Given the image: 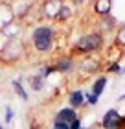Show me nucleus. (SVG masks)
Returning <instances> with one entry per match:
<instances>
[{"label":"nucleus","mask_w":125,"mask_h":129,"mask_svg":"<svg viewBox=\"0 0 125 129\" xmlns=\"http://www.w3.org/2000/svg\"><path fill=\"white\" fill-rule=\"evenodd\" d=\"M31 46L40 54H46V52H52L53 46H55V28L52 24H37L31 30Z\"/></svg>","instance_id":"obj_1"},{"label":"nucleus","mask_w":125,"mask_h":129,"mask_svg":"<svg viewBox=\"0 0 125 129\" xmlns=\"http://www.w3.org/2000/svg\"><path fill=\"white\" fill-rule=\"evenodd\" d=\"M103 43L105 39L101 31H88L75 41L72 48H74V54H94V52H99L103 48Z\"/></svg>","instance_id":"obj_2"},{"label":"nucleus","mask_w":125,"mask_h":129,"mask_svg":"<svg viewBox=\"0 0 125 129\" xmlns=\"http://www.w3.org/2000/svg\"><path fill=\"white\" fill-rule=\"evenodd\" d=\"M101 67H103V63H101V57L98 55H83L77 63V68L83 74H94L98 70H101Z\"/></svg>","instance_id":"obj_3"},{"label":"nucleus","mask_w":125,"mask_h":129,"mask_svg":"<svg viewBox=\"0 0 125 129\" xmlns=\"http://www.w3.org/2000/svg\"><path fill=\"white\" fill-rule=\"evenodd\" d=\"M63 4H64L63 0H46V2L40 4V13L48 20H57L59 13L63 9Z\"/></svg>","instance_id":"obj_4"},{"label":"nucleus","mask_w":125,"mask_h":129,"mask_svg":"<svg viewBox=\"0 0 125 129\" xmlns=\"http://www.w3.org/2000/svg\"><path fill=\"white\" fill-rule=\"evenodd\" d=\"M101 127L103 129H121V114L116 109H109L101 118Z\"/></svg>","instance_id":"obj_5"},{"label":"nucleus","mask_w":125,"mask_h":129,"mask_svg":"<svg viewBox=\"0 0 125 129\" xmlns=\"http://www.w3.org/2000/svg\"><path fill=\"white\" fill-rule=\"evenodd\" d=\"M11 6V11L17 19H26V17L31 13V8H33V2L29 0H15V2H9Z\"/></svg>","instance_id":"obj_6"},{"label":"nucleus","mask_w":125,"mask_h":129,"mask_svg":"<svg viewBox=\"0 0 125 129\" xmlns=\"http://www.w3.org/2000/svg\"><path fill=\"white\" fill-rule=\"evenodd\" d=\"M17 17L11 11V6L6 2H0V30H6L8 26H11L15 22Z\"/></svg>","instance_id":"obj_7"},{"label":"nucleus","mask_w":125,"mask_h":129,"mask_svg":"<svg viewBox=\"0 0 125 129\" xmlns=\"http://www.w3.org/2000/svg\"><path fill=\"white\" fill-rule=\"evenodd\" d=\"M79 116H77V113H75V109H72L68 105V107H63V109H59L57 111V114L53 116V120L55 122H64V124H72L74 120H77Z\"/></svg>","instance_id":"obj_8"},{"label":"nucleus","mask_w":125,"mask_h":129,"mask_svg":"<svg viewBox=\"0 0 125 129\" xmlns=\"http://www.w3.org/2000/svg\"><path fill=\"white\" fill-rule=\"evenodd\" d=\"M53 64H55V68H57L59 74H68V72H72V70L75 68V61H74L72 55H63V57H59Z\"/></svg>","instance_id":"obj_9"},{"label":"nucleus","mask_w":125,"mask_h":129,"mask_svg":"<svg viewBox=\"0 0 125 129\" xmlns=\"http://www.w3.org/2000/svg\"><path fill=\"white\" fill-rule=\"evenodd\" d=\"M68 103L72 109H81L87 105V98H85V92H83L81 89H75L68 94Z\"/></svg>","instance_id":"obj_10"},{"label":"nucleus","mask_w":125,"mask_h":129,"mask_svg":"<svg viewBox=\"0 0 125 129\" xmlns=\"http://www.w3.org/2000/svg\"><path fill=\"white\" fill-rule=\"evenodd\" d=\"M110 9H112V2L110 0H96V2H94V13H96L99 19L112 15Z\"/></svg>","instance_id":"obj_11"},{"label":"nucleus","mask_w":125,"mask_h":129,"mask_svg":"<svg viewBox=\"0 0 125 129\" xmlns=\"http://www.w3.org/2000/svg\"><path fill=\"white\" fill-rule=\"evenodd\" d=\"M74 15H75L74 4H72V2H64V4H63V9H61V13H59V19H57V20L66 22V20H70V19H72Z\"/></svg>","instance_id":"obj_12"},{"label":"nucleus","mask_w":125,"mask_h":129,"mask_svg":"<svg viewBox=\"0 0 125 129\" xmlns=\"http://www.w3.org/2000/svg\"><path fill=\"white\" fill-rule=\"evenodd\" d=\"M105 87H107V76H99V78L94 79L90 92H92V94H96V96H101V94H103V90H105Z\"/></svg>","instance_id":"obj_13"},{"label":"nucleus","mask_w":125,"mask_h":129,"mask_svg":"<svg viewBox=\"0 0 125 129\" xmlns=\"http://www.w3.org/2000/svg\"><path fill=\"white\" fill-rule=\"evenodd\" d=\"M28 83H29V89H31L33 92H40L44 89V78H40V76H28Z\"/></svg>","instance_id":"obj_14"},{"label":"nucleus","mask_w":125,"mask_h":129,"mask_svg":"<svg viewBox=\"0 0 125 129\" xmlns=\"http://www.w3.org/2000/svg\"><path fill=\"white\" fill-rule=\"evenodd\" d=\"M0 33H4L8 39H15V37H20L22 35V26L20 24H11V26H8L6 30H0Z\"/></svg>","instance_id":"obj_15"},{"label":"nucleus","mask_w":125,"mask_h":129,"mask_svg":"<svg viewBox=\"0 0 125 129\" xmlns=\"http://www.w3.org/2000/svg\"><path fill=\"white\" fill-rule=\"evenodd\" d=\"M11 87H13V90H15V94L19 96L22 102H28V92L24 90V87H22V78L19 79H13L11 81Z\"/></svg>","instance_id":"obj_16"},{"label":"nucleus","mask_w":125,"mask_h":129,"mask_svg":"<svg viewBox=\"0 0 125 129\" xmlns=\"http://www.w3.org/2000/svg\"><path fill=\"white\" fill-rule=\"evenodd\" d=\"M107 57H109L110 63H120V59L123 57V50L118 48L116 44H110L109 46V52H107Z\"/></svg>","instance_id":"obj_17"},{"label":"nucleus","mask_w":125,"mask_h":129,"mask_svg":"<svg viewBox=\"0 0 125 129\" xmlns=\"http://www.w3.org/2000/svg\"><path fill=\"white\" fill-rule=\"evenodd\" d=\"M99 26H101V31H112L116 28V19L112 15L103 17V19L99 20Z\"/></svg>","instance_id":"obj_18"},{"label":"nucleus","mask_w":125,"mask_h":129,"mask_svg":"<svg viewBox=\"0 0 125 129\" xmlns=\"http://www.w3.org/2000/svg\"><path fill=\"white\" fill-rule=\"evenodd\" d=\"M114 44L118 46V48H121L125 52V24L120 26L116 30V35H114Z\"/></svg>","instance_id":"obj_19"},{"label":"nucleus","mask_w":125,"mask_h":129,"mask_svg":"<svg viewBox=\"0 0 125 129\" xmlns=\"http://www.w3.org/2000/svg\"><path fill=\"white\" fill-rule=\"evenodd\" d=\"M85 98H87V105H92V107H96L99 103V96L92 94V92H85Z\"/></svg>","instance_id":"obj_20"},{"label":"nucleus","mask_w":125,"mask_h":129,"mask_svg":"<svg viewBox=\"0 0 125 129\" xmlns=\"http://www.w3.org/2000/svg\"><path fill=\"white\" fill-rule=\"evenodd\" d=\"M13 118H15L13 107H11V105H6V116H4V120H6V125H9L11 122H13Z\"/></svg>","instance_id":"obj_21"},{"label":"nucleus","mask_w":125,"mask_h":129,"mask_svg":"<svg viewBox=\"0 0 125 129\" xmlns=\"http://www.w3.org/2000/svg\"><path fill=\"white\" fill-rule=\"evenodd\" d=\"M107 72H114V74H120L121 72V64L120 63H110L107 67Z\"/></svg>","instance_id":"obj_22"},{"label":"nucleus","mask_w":125,"mask_h":129,"mask_svg":"<svg viewBox=\"0 0 125 129\" xmlns=\"http://www.w3.org/2000/svg\"><path fill=\"white\" fill-rule=\"evenodd\" d=\"M52 129H70V124H64V122H55V120H53Z\"/></svg>","instance_id":"obj_23"},{"label":"nucleus","mask_w":125,"mask_h":129,"mask_svg":"<svg viewBox=\"0 0 125 129\" xmlns=\"http://www.w3.org/2000/svg\"><path fill=\"white\" fill-rule=\"evenodd\" d=\"M70 129H83V127H81V116H79L77 120H74L72 124H70Z\"/></svg>","instance_id":"obj_24"},{"label":"nucleus","mask_w":125,"mask_h":129,"mask_svg":"<svg viewBox=\"0 0 125 129\" xmlns=\"http://www.w3.org/2000/svg\"><path fill=\"white\" fill-rule=\"evenodd\" d=\"M29 129H39V125H35V124H31V125H29Z\"/></svg>","instance_id":"obj_25"},{"label":"nucleus","mask_w":125,"mask_h":129,"mask_svg":"<svg viewBox=\"0 0 125 129\" xmlns=\"http://www.w3.org/2000/svg\"><path fill=\"white\" fill-rule=\"evenodd\" d=\"M123 72H125V70H123Z\"/></svg>","instance_id":"obj_26"}]
</instances>
